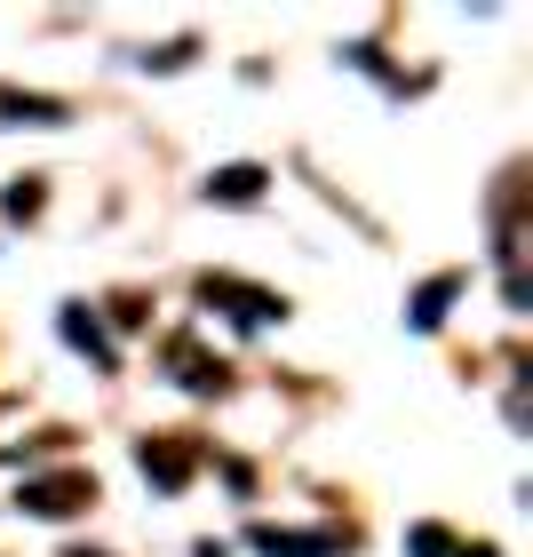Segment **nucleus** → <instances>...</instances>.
<instances>
[{"label": "nucleus", "mask_w": 533, "mask_h": 557, "mask_svg": "<svg viewBox=\"0 0 533 557\" xmlns=\"http://www.w3.org/2000/svg\"><path fill=\"white\" fill-rule=\"evenodd\" d=\"M88 502H96V478H88V470L24 478V486H16V510H33V518H72V510H88Z\"/></svg>", "instance_id": "1"}, {"label": "nucleus", "mask_w": 533, "mask_h": 557, "mask_svg": "<svg viewBox=\"0 0 533 557\" xmlns=\"http://www.w3.org/2000/svg\"><path fill=\"white\" fill-rule=\"evenodd\" d=\"M199 302H232V319H247V326L287 319V302H278L271 287H247V278H223V271H208V278H199Z\"/></svg>", "instance_id": "2"}, {"label": "nucleus", "mask_w": 533, "mask_h": 557, "mask_svg": "<svg viewBox=\"0 0 533 557\" xmlns=\"http://www.w3.org/2000/svg\"><path fill=\"white\" fill-rule=\"evenodd\" d=\"M136 462H144L151 486H184L191 462H199V446H191V438H144V446H136Z\"/></svg>", "instance_id": "3"}, {"label": "nucleus", "mask_w": 533, "mask_h": 557, "mask_svg": "<svg viewBox=\"0 0 533 557\" xmlns=\"http://www.w3.org/2000/svg\"><path fill=\"white\" fill-rule=\"evenodd\" d=\"M168 367H175V383H184V391H223V374H232L223 359H208V350L184 343V335L168 343Z\"/></svg>", "instance_id": "4"}, {"label": "nucleus", "mask_w": 533, "mask_h": 557, "mask_svg": "<svg viewBox=\"0 0 533 557\" xmlns=\"http://www.w3.org/2000/svg\"><path fill=\"white\" fill-rule=\"evenodd\" d=\"M0 120H16V128H64V104L57 96H33V88H0Z\"/></svg>", "instance_id": "5"}, {"label": "nucleus", "mask_w": 533, "mask_h": 557, "mask_svg": "<svg viewBox=\"0 0 533 557\" xmlns=\"http://www.w3.org/2000/svg\"><path fill=\"white\" fill-rule=\"evenodd\" d=\"M256 549H271V557H343L350 534H278V525H263Z\"/></svg>", "instance_id": "6"}, {"label": "nucleus", "mask_w": 533, "mask_h": 557, "mask_svg": "<svg viewBox=\"0 0 533 557\" xmlns=\"http://www.w3.org/2000/svg\"><path fill=\"white\" fill-rule=\"evenodd\" d=\"M263 184H271L263 168H215V175H208V199H232V208H247V199H263Z\"/></svg>", "instance_id": "7"}, {"label": "nucleus", "mask_w": 533, "mask_h": 557, "mask_svg": "<svg viewBox=\"0 0 533 557\" xmlns=\"http://www.w3.org/2000/svg\"><path fill=\"white\" fill-rule=\"evenodd\" d=\"M64 335H72V343H80V350H88V359H96V367H112V343H104V335H96V319H88V302H72V311H64Z\"/></svg>", "instance_id": "8"}, {"label": "nucleus", "mask_w": 533, "mask_h": 557, "mask_svg": "<svg viewBox=\"0 0 533 557\" xmlns=\"http://www.w3.org/2000/svg\"><path fill=\"white\" fill-rule=\"evenodd\" d=\"M454 295H462V278H430V287L414 295V326H438V319H446V302H454Z\"/></svg>", "instance_id": "9"}, {"label": "nucleus", "mask_w": 533, "mask_h": 557, "mask_svg": "<svg viewBox=\"0 0 533 557\" xmlns=\"http://www.w3.org/2000/svg\"><path fill=\"white\" fill-rule=\"evenodd\" d=\"M9 215H40V184H33V175H24V184L9 191Z\"/></svg>", "instance_id": "10"}, {"label": "nucleus", "mask_w": 533, "mask_h": 557, "mask_svg": "<svg viewBox=\"0 0 533 557\" xmlns=\"http://www.w3.org/2000/svg\"><path fill=\"white\" fill-rule=\"evenodd\" d=\"M414 557H446V534H438V525H414Z\"/></svg>", "instance_id": "11"}, {"label": "nucleus", "mask_w": 533, "mask_h": 557, "mask_svg": "<svg viewBox=\"0 0 533 557\" xmlns=\"http://www.w3.org/2000/svg\"><path fill=\"white\" fill-rule=\"evenodd\" d=\"M462 557H494V549H486V542H478V549H462Z\"/></svg>", "instance_id": "12"}, {"label": "nucleus", "mask_w": 533, "mask_h": 557, "mask_svg": "<svg viewBox=\"0 0 533 557\" xmlns=\"http://www.w3.org/2000/svg\"><path fill=\"white\" fill-rule=\"evenodd\" d=\"M64 557H104V549H64Z\"/></svg>", "instance_id": "13"}]
</instances>
